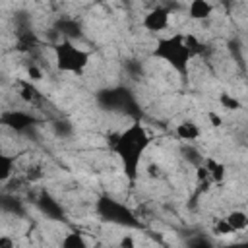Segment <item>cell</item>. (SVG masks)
<instances>
[{
    "label": "cell",
    "instance_id": "cell-22",
    "mask_svg": "<svg viewBox=\"0 0 248 248\" xmlns=\"http://www.w3.org/2000/svg\"><path fill=\"white\" fill-rule=\"evenodd\" d=\"M27 76H29V79H31V81H39V79L43 78V72H41L35 64H31V66L27 68Z\"/></svg>",
    "mask_w": 248,
    "mask_h": 248
},
{
    "label": "cell",
    "instance_id": "cell-9",
    "mask_svg": "<svg viewBox=\"0 0 248 248\" xmlns=\"http://www.w3.org/2000/svg\"><path fill=\"white\" fill-rule=\"evenodd\" d=\"M174 134H176V138L180 141H186L188 143V141H196L200 138L202 130H200V126L194 120H182L180 124H176Z\"/></svg>",
    "mask_w": 248,
    "mask_h": 248
},
{
    "label": "cell",
    "instance_id": "cell-26",
    "mask_svg": "<svg viewBox=\"0 0 248 248\" xmlns=\"http://www.w3.org/2000/svg\"><path fill=\"white\" fill-rule=\"evenodd\" d=\"M0 248H16V244H14L12 236L2 234V236H0Z\"/></svg>",
    "mask_w": 248,
    "mask_h": 248
},
{
    "label": "cell",
    "instance_id": "cell-21",
    "mask_svg": "<svg viewBox=\"0 0 248 248\" xmlns=\"http://www.w3.org/2000/svg\"><path fill=\"white\" fill-rule=\"evenodd\" d=\"M211 232H213V234H217V236H227V234H232L234 231L231 229V225L227 223V219H225V217H221V219H217V221L213 223Z\"/></svg>",
    "mask_w": 248,
    "mask_h": 248
},
{
    "label": "cell",
    "instance_id": "cell-8",
    "mask_svg": "<svg viewBox=\"0 0 248 248\" xmlns=\"http://www.w3.org/2000/svg\"><path fill=\"white\" fill-rule=\"evenodd\" d=\"M37 207L43 215H46L52 221H62L64 219V207L56 198H52L48 192H41L37 198Z\"/></svg>",
    "mask_w": 248,
    "mask_h": 248
},
{
    "label": "cell",
    "instance_id": "cell-13",
    "mask_svg": "<svg viewBox=\"0 0 248 248\" xmlns=\"http://www.w3.org/2000/svg\"><path fill=\"white\" fill-rule=\"evenodd\" d=\"M56 29H58V33L62 35V39H68V41H74L76 37L81 35V27H79V23H78L76 19H68V17L58 19Z\"/></svg>",
    "mask_w": 248,
    "mask_h": 248
},
{
    "label": "cell",
    "instance_id": "cell-19",
    "mask_svg": "<svg viewBox=\"0 0 248 248\" xmlns=\"http://www.w3.org/2000/svg\"><path fill=\"white\" fill-rule=\"evenodd\" d=\"M186 248H215L205 234H194L186 240Z\"/></svg>",
    "mask_w": 248,
    "mask_h": 248
},
{
    "label": "cell",
    "instance_id": "cell-18",
    "mask_svg": "<svg viewBox=\"0 0 248 248\" xmlns=\"http://www.w3.org/2000/svg\"><path fill=\"white\" fill-rule=\"evenodd\" d=\"M186 45H188L192 56H202V54H205V50H207V46H205L198 37H194V35H186Z\"/></svg>",
    "mask_w": 248,
    "mask_h": 248
},
{
    "label": "cell",
    "instance_id": "cell-20",
    "mask_svg": "<svg viewBox=\"0 0 248 248\" xmlns=\"http://www.w3.org/2000/svg\"><path fill=\"white\" fill-rule=\"evenodd\" d=\"M2 209L4 211H10V213H17V215L23 213V207H21L19 200L17 198H12V196H4L2 198Z\"/></svg>",
    "mask_w": 248,
    "mask_h": 248
},
{
    "label": "cell",
    "instance_id": "cell-14",
    "mask_svg": "<svg viewBox=\"0 0 248 248\" xmlns=\"http://www.w3.org/2000/svg\"><path fill=\"white\" fill-rule=\"evenodd\" d=\"M225 219H227V223L231 225V229H232L234 232L248 229V213H244L242 209H232V211H229V213L225 215Z\"/></svg>",
    "mask_w": 248,
    "mask_h": 248
},
{
    "label": "cell",
    "instance_id": "cell-12",
    "mask_svg": "<svg viewBox=\"0 0 248 248\" xmlns=\"http://www.w3.org/2000/svg\"><path fill=\"white\" fill-rule=\"evenodd\" d=\"M203 167L207 169L209 178H211L213 184H221V182L225 180V176H227V167H225L221 161H217V159H213V157H205V159H203Z\"/></svg>",
    "mask_w": 248,
    "mask_h": 248
},
{
    "label": "cell",
    "instance_id": "cell-24",
    "mask_svg": "<svg viewBox=\"0 0 248 248\" xmlns=\"http://www.w3.org/2000/svg\"><path fill=\"white\" fill-rule=\"evenodd\" d=\"M147 174H149L151 178H159V176H161V167H159L157 163L147 165Z\"/></svg>",
    "mask_w": 248,
    "mask_h": 248
},
{
    "label": "cell",
    "instance_id": "cell-27",
    "mask_svg": "<svg viewBox=\"0 0 248 248\" xmlns=\"http://www.w3.org/2000/svg\"><path fill=\"white\" fill-rule=\"evenodd\" d=\"M221 248H248V240H238V242H231V244H225Z\"/></svg>",
    "mask_w": 248,
    "mask_h": 248
},
{
    "label": "cell",
    "instance_id": "cell-10",
    "mask_svg": "<svg viewBox=\"0 0 248 248\" xmlns=\"http://www.w3.org/2000/svg\"><path fill=\"white\" fill-rule=\"evenodd\" d=\"M17 87H19V97H21V101H25L27 105H39V103L43 101L41 91L35 87V83H33L31 79H21V81L17 83Z\"/></svg>",
    "mask_w": 248,
    "mask_h": 248
},
{
    "label": "cell",
    "instance_id": "cell-17",
    "mask_svg": "<svg viewBox=\"0 0 248 248\" xmlns=\"http://www.w3.org/2000/svg\"><path fill=\"white\" fill-rule=\"evenodd\" d=\"M219 105L223 108H227V110H240L242 108V103L229 91H221L219 93Z\"/></svg>",
    "mask_w": 248,
    "mask_h": 248
},
{
    "label": "cell",
    "instance_id": "cell-4",
    "mask_svg": "<svg viewBox=\"0 0 248 248\" xmlns=\"http://www.w3.org/2000/svg\"><path fill=\"white\" fill-rule=\"evenodd\" d=\"M97 103L110 112H124L130 114L134 120L141 118V110L138 107V101L134 93L124 87V85H114V87H105L97 91Z\"/></svg>",
    "mask_w": 248,
    "mask_h": 248
},
{
    "label": "cell",
    "instance_id": "cell-11",
    "mask_svg": "<svg viewBox=\"0 0 248 248\" xmlns=\"http://www.w3.org/2000/svg\"><path fill=\"white\" fill-rule=\"evenodd\" d=\"M213 12V6L207 2V0H192L188 4V17L190 19H196V21H203L211 16Z\"/></svg>",
    "mask_w": 248,
    "mask_h": 248
},
{
    "label": "cell",
    "instance_id": "cell-5",
    "mask_svg": "<svg viewBox=\"0 0 248 248\" xmlns=\"http://www.w3.org/2000/svg\"><path fill=\"white\" fill-rule=\"evenodd\" d=\"M54 62L60 72L81 76L89 66V52L79 48L74 41L62 39L58 45H54Z\"/></svg>",
    "mask_w": 248,
    "mask_h": 248
},
{
    "label": "cell",
    "instance_id": "cell-23",
    "mask_svg": "<svg viewBox=\"0 0 248 248\" xmlns=\"http://www.w3.org/2000/svg\"><path fill=\"white\" fill-rule=\"evenodd\" d=\"M207 118H209V122H211V126H215V128H219V126H223V118L217 114V112H213V110H209L207 112Z\"/></svg>",
    "mask_w": 248,
    "mask_h": 248
},
{
    "label": "cell",
    "instance_id": "cell-15",
    "mask_svg": "<svg viewBox=\"0 0 248 248\" xmlns=\"http://www.w3.org/2000/svg\"><path fill=\"white\" fill-rule=\"evenodd\" d=\"M60 248H89V244L79 231H70L62 236Z\"/></svg>",
    "mask_w": 248,
    "mask_h": 248
},
{
    "label": "cell",
    "instance_id": "cell-1",
    "mask_svg": "<svg viewBox=\"0 0 248 248\" xmlns=\"http://www.w3.org/2000/svg\"><path fill=\"white\" fill-rule=\"evenodd\" d=\"M108 147L114 151V155L120 159L122 170L130 184L138 180L141 159L151 145V136L147 128L141 124V120H134L130 126H126L118 134H110L107 138Z\"/></svg>",
    "mask_w": 248,
    "mask_h": 248
},
{
    "label": "cell",
    "instance_id": "cell-7",
    "mask_svg": "<svg viewBox=\"0 0 248 248\" xmlns=\"http://www.w3.org/2000/svg\"><path fill=\"white\" fill-rule=\"evenodd\" d=\"M141 25H143V29L149 31V33H159V31L169 29V25H170V12H169V8H165V6H155L153 10H149V12L143 16Z\"/></svg>",
    "mask_w": 248,
    "mask_h": 248
},
{
    "label": "cell",
    "instance_id": "cell-6",
    "mask_svg": "<svg viewBox=\"0 0 248 248\" xmlns=\"http://www.w3.org/2000/svg\"><path fill=\"white\" fill-rule=\"evenodd\" d=\"M0 122H2V126L14 130L16 134H23V132L31 130L33 126H37L41 122V118L31 112H25V110H4L0 114Z\"/></svg>",
    "mask_w": 248,
    "mask_h": 248
},
{
    "label": "cell",
    "instance_id": "cell-16",
    "mask_svg": "<svg viewBox=\"0 0 248 248\" xmlns=\"http://www.w3.org/2000/svg\"><path fill=\"white\" fill-rule=\"evenodd\" d=\"M16 167V155H0V182H8Z\"/></svg>",
    "mask_w": 248,
    "mask_h": 248
},
{
    "label": "cell",
    "instance_id": "cell-3",
    "mask_svg": "<svg viewBox=\"0 0 248 248\" xmlns=\"http://www.w3.org/2000/svg\"><path fill=\"white\" fill-rule=\"evenodd\" d=\"M95 211L105 223L124 227V229H143L140 217L126 203L114 200L112 196H107V194L99 196L95 202Z\"/></svg>",
    "mask_w": 248,
    "mask_h": 248
},
{
    "label": "cell",
    "instance_id": "cell-2",
    "mask_svg": "<svg viewBox=\"0 0 248 248\" xmlns=\"http://www.w3.org/2000/svg\"><path fill=\"white\" fill-rule=\"evenodd\" d=\"M151 56L169 64L180 78H188L190 60L194 58L188 45H186V35L184 33H172L169 37L157 39Z\"/></svg>",
    "mask_w": 248,
    "mask_h": 248
},
{
    "label": "cell",
    "instance_id": "cell-25",
    "mask_svg": "<svg viewBox=\"0 0 248 248\" xmlns=\"http://www.w3.org/2000/svg\"><path fill=\"white\" fill-rule=\"evenodd\" d=\"M120 248H136V242L130 234H124L122 240H120Z\"/></svg>",
    "mask_w": 248,
    "mask_h": 248
}]
</instances>
